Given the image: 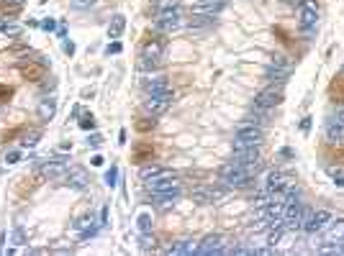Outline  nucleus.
<instances>
[{
    "mask_svg": "<svg viewBox=\"0 0 344 256\" xmlns=\"http://www.w3.org/2000/svg\"><path fill=\"white\" fill-rule=\"evenodd\" d=\"M49 67H52V62H49L47 57H42V54H36V59H28V54H26V57H21V59L16 62V69H18L21 77L28 79V82H42V79H47Z\"/></svg>",
    "mask_w": 344,
    "mask_h": 256,
    "instance_id": "1",
    "label": "nucleus"
},
{
    "mask_svg": "<svg viewBox=\"0 0 344 256\" xmlns=\"http://www.w3.org/2000/svg\"><path fill=\"white\" fill-rule=\"evenodd\" d=\"M218 180L223 182V187H247V185H252L249 172L242 164H237L234 159L218 166Z\"/></svg>",
    "mask_w": 344,
    "mask_h": 256,
    "instance_id": "2",
    "label": "nucleus"
},
{
    "mask_svg": "<svg viewBox=\"0 0 344 256\" xmlns=\"http://www.w3.org/2000/svg\"><path fill=\"white\" fill-rule=\"evenodd\" d=\"M264 139V131L254 123H242L234 134V149H247V146H259Z\"/></svg>",
    "mask_w": 344,
    "mask_h": 256,
    "instance_id": "3",
    "label": "nucleus"
},
{
    "mask_svg": "<svg viewBox=\"0 0 344 256\" xmlns=\"http://www.w3.org/2000/svg\"><path fill=\"white\" fill-rule=\"evenodd\" d=\"M280 103H283V88H280V84H275V82H270V88H264V90H259L254 95V105L264 108V110H270V108H275Z\"/></svg>",
    "mask_w": 344,
    "mask_h": 256,
    "instance_id": "4",
    "label": "nucleus"
},
{
    "mask_svg": "<svg viewBox=\"0 0 344 256\" xmlns=\"http://www.w3.org/2000/svg\"><path fill=\"white\" fill-rule=\"evenodd\" d=\"M172 100H175L172 90L160 93V95H146V100H144V110H146V113H151V115H160V113H165V110L172 105Z\"/></svg>",
    "mask_w": 344,
    "mask_h": 256,
    "instance_id": "5",
    "label": "nucleus"
},
{
    "mask_svg": "<svg viewBox=\"0 0 344 256\" xmlns=\"http://www.w3.org/2000/svg\"><path fill=\"white\" fill-rule=\"evenodd\" d=\"M226 190L228 187H223V185H206V187L193 190V200L201 202V205H208V202H216V200L226 197Z\"/></svg>",
    "mask_w": 344,
    "mask_h": 256,
    "instance_id": "6",
    "label": "nucleus"
},
{
    "mask_svg": "<svg viewBox=\"0 0 344 256\" xmlns=\"http://www.w3.org/2000/svg\"><path fill=\"white\" fill-rule=\"evenodd\" d=\"M226 238L221 236V233H208L201 243H198V248H196V253H201V256H211V253H223L226 251Z\"/></svg>",
    "mask_w": 344,
    "mask_h": 256,
    "instance_id": "7",
    "label": "nucleus"
},
{
    "mask_svg": "<svg viewBox=\"0 0 344 256\" xmlns=\"http://www.w3.org/2000/svg\"><path fill=\"white\" fill-rule=\"evenodd\" d=\"M177 26H180V8L157 11V18H155V28L157 31H175Z\"/></svg>",
    "mask_w": 344,
    "mask_h": 256,
    "instance_id": "8",
    "label": "nucleus"
},
{
    "mask_svg": "<svg viewBox=\"0 0 344 256\" xmlns=\"http://www.w3.org/2000/svg\"><path fill=\"white\" fill-rule=\"evenodd\" d=\"M334 216L329 210H316V212H311V218L303 223V231L305 233H321L326 226H329V221H331Z\"/></svg>",
    "mask_w": 344,
    "mask_h": 256,
    "instance_id": "9",
    "label": "nucleus"
},
{
    "mask_svg": "<svg viewBox=\"0 0 344 256\" xmlns=\"http://www.w3.org/2000/svg\"><path fill=\"white\" fill-rule=\"evenodd\" d=\"M319 23V3L316 0H300V26L311 28Z\"/></svg>",
    "mask_w": 344,
    "mask_h": 256,
    "instance_id": "10",
    "label": "nucleus"
},
{
    "mask_svg": "<svg viewBox=\"0 0 344 256\" xmlns=\"http://www.w3.org/2000/svg\"><path fill=\"white\" fill-rule=\"evenodd\" d=\"M139 177L144 180V185H149V182H157V180H167V177H177V175L172 172V169H162V166H157V164H149V166H141Z\"/></svg>",
    "mask_w": 344,
    "mask_h": 256,
    "instance_id": "11",
    "label": "nucleus"
},
{
    "mask_svg": "<svg viewBox=\"0 0 344 256\" xmlns=\"http://www.w3.org/2000/svg\"><path fill=\"white\" fill-rule=\"evenodd\" d=\"M290 187H293V180H290L285 172H280V169H275V172H270V175H267V182H264V190H267V192L290 190Z\"/></svg>",
    "mask_w": 344,
    "mask_h": 256,
    "instance_id": "12",
    "label": "nucleus"
},
{
    "mask_svg": "<svg viewBox=\"0 0 344 256\" xmlns=\"http://www.w3.org/2000/svg\"><path fill=\"white\" fill-rule=\"evenodd\" d=\"M141 88L146 95H160V93H167L170 90V79L165 74H155V77H146L141 79Z\"/></svg>",
    "mask_w": 344,
    "mask_h": 256,
    "instance_id": "13",
    "label": "nucleus"
},
{
    "mask_svg": "<svg viewBox=\"0 0 344 256\" xmlns=\"http://www.w3.org/2000/svg\"><path fill=\"white\" fill-rule=\"evenodd\" d=\"M64 180H67V185H69L72 190H88V187H90V177H88L85 169H80V166L67 169Z\"/></svg>",
    "mask_w": 344,
    "mask_h": 256,
    "instance_id": "14",
    "label": "nucleus"
},
{
    "mask_svg": "<svg viewBox=\"0 0 344 256\" xmlns=\"http://www.w3.org/2000/svg\"><path fill=\"white\" fill-rule=\"evenodd\" d=\"M321 233H324V241H329V243H341V241H344V218H331L329 226H326Z\"/></svg>",
    "mask_w": 344,
    "mask_h": 256,
    "instance_id": "15",
    "label": "nucleus"
},
{
    "mask_svg": "<svg viewBox=\"0 0 344 256\" xmlns=\"http://www.w3.org/2000/svg\"><path fill=\"white\" fill-rule=\"evenodd\" d=\"M42 164V177H62L67 175V159L57 156L52 161H39Z\"/></svg>",
    "mask_w": 344,
    "mask_h": 256,
    "instance_id": "16",
    "label": "nucleus"
},
{
    "mask_svg": "<svg viewBox=\"0 0 344 256\" xmlns=\"http://www.w3.org/2000/svg\"><path fill=\"white\" fill-rule=\"evenodd\" d=\"M36 115H39L42 123L54 120V115H57V98H54V95H47L39 105H36Z\"/></svg>",
    "mask_w": 344,
    "mask_h": 256,
    "instance_id": "17",
    "label": "nucleus"
},
{
    "mask_svg": "<svg viewBox=\"0 0 344 256\" xmlns=\"http://www.w3.org/2000/svg\"><path fill=\"white\" fill-rule=\"evenodd\" d=\"M180 195H182V190L175 187V190H170V192H155L151 197H155V205H157L160 210H167V207H175V202L180 200Z\"/></svg>",
    "mask_w": 344,
    "mask_h": 256,
    "instance_id": "18",
    "label": "nucleus"
},
{
    "mask_svg": "<svg viewBox=\"0 0 344 256\" xmlns=\"http://www.w3.org/2000/svg\"><path fill=\"white\" fill-rule=\"evenodd\" d=\"M237 164H242V166H247V164H252V161H257L259 159V149L257 146H247V149H234V156H232Z\"/></svg>",
    "mask_w": 344,
    "mask_h": 256,
    "instance_id": "19",
    "label": "nucleus"
},
{
    "mask_svg": "<svg viewBox=\"0 0 344 256\" xmlns=\"http://www.w3.org/2000/svg\"><path fill=\"white\" fill-rule=\"evenodd\" d=\"M326 141H331V144H344V123H339L336 118L326 123Z\"/></svg>",
    "mask_w": 344,
    "mask_h": 256,
    "instance_id": "20",
    "label": "nucleus"
},
{
    "mask_svg": "<svg viewBox=\"0 0 344 256\" xmlns=\"http://www.w3.org/2000/svg\"><path fill=\"white\" fill-rule=\"evenodd\" d=\"M223 8H226L223 3H211V0H203V3L193 6V16H216V13H221Z\"/></svg>",
    "mask_w": 344,
    "mask_h": 256,
    "instance_id": "21",
    "label": "nucleus"
},
{
    "mask_svg": "<svg viewBox=\"0 0 344 256\" xmlns=\"http://www.w3.org/2000/svg\"><path fill=\"white\" fill-rule=\"evenodd\" d=\"M144 57H155V59H162V54H165V41L162 38H151V41H146L144 44V52H141Z\"/></svg>",
    "mask_w": 344,
    "mask_h": 256,
    "instance_id": "22",
    "label": "nucleus"
},
{
    "mask_svg": "<svg viewBox=\"0 0 344 256\" xmlns=\"http://www.w3.org/2000/svg\"><path fill=\"white\" fill-rule=\"evenodd\" d=\"M196 248H198V246H196L193 238H180V241H175L167 251H170V253H196Z\"/></svg>",
    "mask_w": 344,
    "mask_h": 256,
    "instance_id": "23",
    "label": "nucleus"
},
{
    "mask_svg": "<svg viewBox=\"0 0 344 256\" xmlns=\"http://www.w3.org/2000/svg\"><path fill=\"white\" fill-rule=\"evenodd\" d=\"M124 28H126V18L121 13H116L110 18V23H108V38H119L124 33Z\"/></svg>",
    "mask_w": 344,
    "mask_h": 256,
    "instance_id": "24",
    "label": "nucleus"
},
{
    "mask_svg": "<svg viewBox=\"0 0 344 256\" xmlns=\"http://www.w3.org/2000/svg\"><path fill=\"white\" fill-rule=\"evenodd\" d=\"M288 74H290V69H285V67H275V64H270L267 67V72H264V77L270 79V82H278V84H283L285 79H288Z\"/></svg>",
    "mask_w": 344,
    "mask_h": 256,
    "instance_id": "25",
    "label": "nucleus"
},
{
    "mask_svg": "<svg viewBox=\"0 0 344 256\" xmlns=\"http://www.w3.org/2000/svg\"><path fill=\"white\" fill-rule=\"evenodd\" d=\"M74 228H78L83 236H93V231H95V216L90 212V216L78 218V221H74Z\"/></svg>",
    "mask_w": 344,
    "mask_h": 256,
    "instance_id": "26",
    "label": "nucleus"
},
{
    "mask_svg": "<svg viewBox=\"0 0 344 256\" xmlns=\"http://www.w3.org/2000/svg\"><path fill=\"white\" fill-rule=\"evenodd\" d=\"M23 6H26V0H0V8L6 13H18Z\"/></svg>",
    "mask_w": 344,
    "mask_h": 256,
    "instance_id": "27",
    "label": "nucleus"
},
{
    "mask_svg": "<svg viewBox=\"0 0 344 256\" xmlns=\"http://www.w3.org/2000/svg\"><path fill=\"white\" fill-rule=\"evenodd\" d=\"M326 175L334 180V185L344 187V169L341 166H326Z\"/></svg>",
    "mask_w": 344,
    "mask_h": 256,
    "instance_id": "28",
    "label": "nucleus"
},
{
    "mask_svg": "<svg viewBox=\"0 0 344 256\" xmlns=\"http://www.w3.org/2000/svg\"><path fill=\"white\" fill-rule=\"evenodd\" d=\"M162 64V59H155V57H139V69H157Z\"/></svg>",
    "mask_w": 344,
    "mask_h": 256,
    "instance_id": "29",
    "label": "nucleus"
},
{
    "mask_svg": "<svg viewBox=\"0 0 344 256\" xmlns=\"http://www.w3.org/2000/svg\"><path fill=\"white\" fill-rule=\"evenodd\" d=\"M78 125L83 128V131H93V128H95V115L93 113H83L80 120H78Z\"/></svg>",
    "mask_w": 344,
    "mask_h": 256,
    "instance_id": "30",
    "label": "nucleus"
},
{
    "mask_svg": "<svg viewBox=\"0 0 344 256\" xmlns=\"http://www.w3.org/2000/svg\"><path fill=\"white\" fill-rule=\"evenodd\" d=\"M39 139H42V131H28V134L23 136V141H21V144H23L26 149H33L36 144H39Z\"/></svg>",
    "mask_w": 344,
    "mask_h": 256,
    "instance_id": "31",
    "label": "nucleus"
},
{
    "mask_svg": "<svg viewBox=\"0 0 344 256\" xmlns=\"http://www.w3.org/2000/svg\"><path fill=\"white\" fill-rule=\"evenodd\" d=\"M180 8V0H155V11H172Z\"/></svg>",
    "mask_w": 344,
    "mask_h": 256,
    "instance_id": "32",
    "label": "nucleus"
},
{
    "mask_svg": "<svg viewBox=\"0 0 344 256\" xmlns=\"http://www.w3.org/2000/svg\"><path fill=\"white\" fill-rule=\"evenodd\" d=\"M11 243H13V246H23V243H26V231H23L21 226H16V231L11 233Z\"/></svg>",
    "mask_w": 344,
    "mask_h": 256,
    "instance_id": "33",
    "label": "nucleus"
},
{
    "mask_svg": "<svg viewBox=\"0 0 344 256\" xmlns=\"http://www.w3.org/2000/svg\"><path fill=\"white\" fill-rule=\"evenodd\" d=\"M136 226H139L141 233H149V231H151V218L146 216V212H141V216L136 218Z\"/></svg>",
    "mask_w": 344,
    "mask_h": 256,
    "instance_id": "34",
    "label": "nucleus"
},
{
    "mask_svg": "<svg viewBox=\"0 0 344 256\" xmlns=\"http://www.w3.org/2000/svg\"><path fill=\"white\" fill-rule=\"evenodd\" d=\"M139 243H141V251H149V248L155 251V248H157V238H155V236H149V233H144Z\"/></svg>",
    "mask_w": 344,
    "mask_h": 256,
    "instance_id": "35",
    "label": "nucleus"
},
{
    "mask_svg": "<svg viewBox=\"0 0 344 256\" xmlns=\"http://www.w3.org/2000/svg\"><path fill=\"white\" fill-rule=\"evenodd\" d=\"M21 31H23V28H21V26H16V23H11V21H8V26L3 28V33H6L8 38H18V36H21Z\"/></svg>",
    "mask_w": 344,
    "mask_h": 256,
    "instance_id": "36",
    "label": "nucleus"
},
{
    "mask_svg": "<svg viewBox=\"0 0 344 256\" xmlns=\"http://www.w3.org/2000/svg\"><path fill=\"white\" fill-rule=\"evenodd\" d=\"M98 0H72V8L74 11H85V8H93Z\"/></svg>",
    "mask_w": 344,
    "mask_h": 256,
    "instance_id": "37",
    "label": "nucleus"
},
{
    "mask_svg": "<svg viewBox=\"0 0 344 256\" xmlns=\"http://www.w3.org/2000/svg\"><path fill=\"white\" fill-rule=\"evenodd\" d=\"M116 180H119V169H116V166H110L108 172H105V185H108V187H113V185H116Z\"/></svg>",
    "mask_w": 344,
    "mask_h": 256,
    "instance_id": "38",
    "label": "nucleus"
},
{
    "mask_svg": "<svg viewBox=\"0 0 344 256\" xmlns=\"http://www.w3.org/2000/svg\"><path fill=\"white\" fill-rule=\"evenodd\" d=\"M270 64H275V67H285V69H293V64L288 62V57H283V54H275Z\"/></svg>",
    "mask_w": 344,
    "mask_h": 256,
    "instance_id": "39",
    "label": "nucleus"
},
{
    "mask_svg": "<svg viewBox=\"0 0 344 256\" xmlns=\"http://www.w3.org/2000/svg\"><path fill=\"white\" fill-rule=\"evenodd\" d=\"M13 98V88H8V84H0V103H8Z\"/></svg>",
    "mask_w": 344,
    "mask_h": 256,
    "instance_id": "40",
    "label": "nucleus"
},
{
    "mask_svg": "<svg viewBox=\"0 0 344 256\" xmlns=\"http://www.w3.org/2000/svg\"><path fill=\"white\" fill-rule=\"evenodd\" d=\"M62 52H64L67 57H72V54H74V41H69V38H62Z\"/></svg>",
    "mask_w": 344,
    "mask_h": 256,
    "instance_id": "41",
    "label": "nucleus"
},
{
    "mask_svg": "<svg viewBox=\"0 0 344 256\" xmlns=\"http://www.w3.org/2000/svg\"><path fill=\"white\" fill-rule=\"evenodd\" d=\"M18 161H21V151H8V154H6V164H8V166H13V164H18Z\"/></svg>",
    "mask_w": 344,
    "mask_h": 256,
    "instance_id": "42",
    "label": "nucleus"
},
{
    "mask_svg": "<svg viewBox=\"0 0 344 256\" xmlns=\"http://www.w3.org/2000/svg\"><path fill=\"white\" fill-rule=\"evenodd\" d=\"M100 144H103V136H100V134H93V136L88 139V146H93V149H100Z\"/></svg>",
    "mask_w": 344,
    "mask_h": 256,
    "instance_id": "43",
    "label": "nucleus"
},
{
    "mask_svg": "<svg viewBox=\"0 0 344 256\" xmlns=\"http://www.w3.org/2000/svg\"><path fill=\"white\" fill-rule=\"evenodd\" d=\"M119 52H121V44H119V41H113V44L105 47V54H119Z\"/></svg>",
    "mask_w": 344,
    "mask_h": 256,
    "instance_id": "44",
    "label": "nucleus"
},
{
    "mask_svg": "<svg viewBox=\"0 0 344 256\" xmlns=\"http://www.w3.org/2000/svg\"><path fill=\"white\" fill-rule=\"evenodd\" d=\"M136 128L139 131H149V128H155V120H141V123H136Z\"/></svg>",
    "mask_w": 344,
    "mask_h": 256,
    "instance_id": "45",
    "label": "nucleus"
},
{
    "mask_svg": "<svg viewBox=\"0 0 344 256\" xmlns=\"http://www.w3.org/2000/svg\"><path fill=\"white\" fill-rule=\"evenodd\" d=\"M42 28H44V31H54V28H57L54 18H47V21H42Z\"/></svg>",
    "mask_w": 344,
    "mask_h": 256,
    "instance_id": "46",
    "label": "nucleus"
},
{
    "mask_svg": "<svg viewBox=\"0 0 344 256\" xmlns=\"http://www.w3.org/2000/svg\"><path fill=\"white\" fill-rule=\"evenodd\" d=\"M144 154H151V149H149V146H141V149H136V159H139V161L144 159Z\"/></svg>",
    "mask_w": 344,
    "mask_h": 256,
    "instance_id": "47",
    "label": "nucleus"
},
{
    "mask_svg": "<svg viewBox=\"0 0 344 256\" xmlns=\"http://www.w3.org/2000/svg\"><path fill=\"white\" fill-rule=\"evenodd\" d=\"M54 84H57V82L49 77V82H42V90H54Z\"/></svg>",
    "mask_w": 344,
    "mask_h": 256,
    "instance_id": "48",
    "label": "nucleus"
},
{
    "mask_svg": "<svg viewBox=\"0 0 344 256\" xmlns=\"http://www.w3.org/2000/svg\"><path fill=\"white\" fill-rule=\"evenodd\" d=\"M300 128H303V131H309V128H311V118H305V120L300 123Z\"/></svg>",
    "mask_w": 344,
    "mask_h": 256,
    "instance_id": "49",
    "label": "nucleus"
},
{
    "mask_svg": "<svg viewBox=\"0 0 344 256\" xmlns=\"http://www.w3.org/2000/svg\"><path fill=\"white\" fill-rule=\"evenodd\" d=\"M103 164V156H93V166H100Z\"/></svg>",
    "mask_w": 344,
    "mask_h": 256,
    "instance_id": "50",
    "label": "nucleus"
},
{
    "mask_svg": "<svg viewBox=\"0 0 344 256\" xmlns=\"http://www.w3.org/2000/svg\"><path fill=\"white\" fill-rule=\"evenodd\" d=\"M8 21H13V18H0V31H3V28L8 26Z\"/></svg>",
    "mask_w": 344,
    "mask_h": 256,
    "instance_id": "51",
    "label": "nucleus"
},
{
    "mask_svg": "<svg viewBox=\"0 0 344 256\" xmlns=\"http://www.w3.org/2000/svg\"><path fill=\"white\" fill-rule=\"evenodd\" d=\"M336 120H339V123H344V110H339V113H336Z\"/></svg>",
    "mask_w": 344,
    "mask_h": 256,
    "instance_id": "52",
    "label": "nucleus"
},
{
    "mask_svg": "<svg viewBox=\"0 0 344 256\" xmlns=\"http://www.w3.org/2000/svg\"><path fill=\"white\" fill-rule=\"evenodd\" d=\"M211 3H223V6H226V3H228V0H211Z\"/></svg>",
    "mask_w": 344,
    "mask_h": 256,
    "instance_id": "53",
    "label": "nucleus"
},
{
    "mask_svg": "<svg viewBox=\"0 0 344 256\" xmlns=\"http://www.w3.org/2000/svg\"><path fill=\"white\" fill-rule=\"evenodd\" d=\"M341 74H344V67H341Z\"/></svg>",
    "mask_w": 344,
    "mask_h": 256,
    "instance_id": "54",
    "label": "nucleus"
}]
</instances>
